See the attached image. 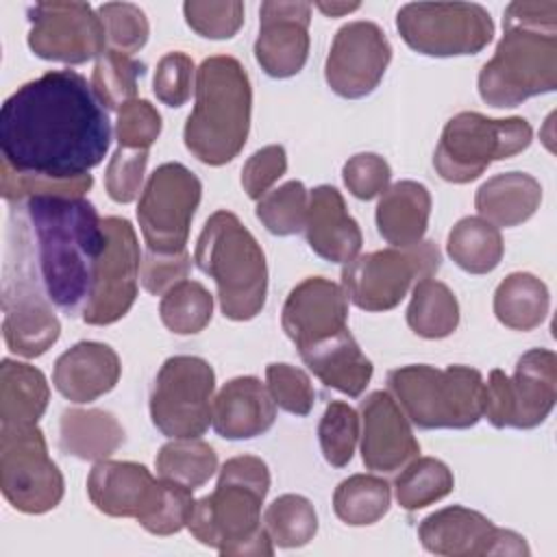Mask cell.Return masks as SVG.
I'll list each match as a JSON object with an SVG mask.
<instances>
[{
	"mask_svg": "<svg viewBox=\"0 0 557 557\" xmlns=\"http://www.w3.org/2000/svg\"><path fill=\"white\" fill-rule=\"evenodd\" d=\"M109 144L107 109L76 70H50L20 85L0 109L2 161L20 174L85 176Z\"/></svg>",
	"mask_w": 557,
	"mask_h": 557,
	"instance_id": "obj_1",
	"label": "cell"
},
{
	"mask_svg": "<svg viewBox=\"0 0 557 557\" xmlns=\"http://www.w3.org/2000/svg\"><path fill=\"white\" fill-rule=\"evenodd\" d=\"M11 205L4 263L30 274L67 315L83 311L109 242L96 207L67 196H30Z\"/></svg>",
	"mask_w": 557,
	"mask_h": 557,
	"instance_id": "obj_2",
	"label": "cell"
},
{
	"mask_svg": "<svg viewBox=\"0 0 557 557\" xmlns=\"http://www.w3.org/2000/svg\"><path fill=\"white\" fill-rule=\"evenodd\" d=\"M270 470L261 457L237 455L222 463L218 485L191 507L187 529L202 546L226 557H270L274 542L261 522Z\"/></svg>",
	"mask_w": 557,
	"mask_h": 557,
	"instance_id": "obj_3",
	"label": "cell"
},
{
	"mask_svg": "<svg viewBox=\"0 0 557 557\" xmlns=\"http://www.w3.org/2000/svg\"><path fill=\"white\" fill-rule=\"evenodd\" d=\"M194 94L196 104L183 128L185 148L207 165H226L244 150L250 133L248 72L235 57H207L196 70Z\"/></svg>",
	"mask_w": 557,
	"mask_h": 557,
	"instance_id": "obj_4",
	"label": "cell"
},
{
	"mask_svg": "<svg viewBox=\"0 0 557 557\" xmlns=\"http://www.w3.org/2000/svg\"><path fill=\"white\" fill-rule=\"evenodd\" d=\"M194 261L213 278L224 318L246 322L261 313L268 296L265 255L235 213L220 209L209 215L198 235Z\"/></svg>",
	"mask_w": 557,
	"mask_h": 557,
	"instance_id": "obj_5",
	"label": "cell"
},
{
	"mask_svg": "<svg viewBox=\"0 0 557 557\" xmlns=\"http://www.w3.org/2000/svg\"><path fill=\"white\" fill-rule=\"evenodd\" d=\"M387 385L418 429H470L483 418L485 381L476 368L411 363L392 370Z\"/></svg>",
	"mask_w": 557,
	"mask_h": 557,
	"instance_id": "obj_6",
	"label": "cell"
},
{
	"mask_svg": "<svg viewBox=\"0 0 557 557\" xmlns=\"http://www.w3.org/2000/svg\"><path fill=\"white\" fill-rule=\"evenodd\" d=\"M479 96L494 109L550 94L557 87V33L509 26L479 72Z\"/></svg>",
	"mask_w": 557,
	"mask_h": 557,
	"instance_id": "obj_7",
	"label": "cell"
},
{
	"mask_svg": "<svg viewBox=\"0 0 557 557\" xmlns=\"http://www.w3.org/2000/svg\"><path fill=\"white\" fill-rule=\"evenodd\" d=\"M533 128L524 117H487L476 111L453 115L440 137L433 165L448 183H470L494 161L509 159L529 148Z\"/></svg>",
	"mask_w": 557,
	"mask_h": 557,
	"instance_id": "obj_8",
	"label": "cell"
},
{
	"mask_svg": "<svg viewBox=\"0 0 557 557\" xmlns=\"http://www.w3.org/2000/svg\"><path fill=\"white\" fill-rule=\"evenodd\" d=\"M557 400V355L548 348H531L518 361L511 376L494 368L483 387V416L496 429H535L553 411Z\"/></svg>",
	"mask_w": 557,
	"mask_h": 557,
	"instance_id": "obj_9",
	"label": "cell"
},
{
	"mask_svg": "<svg viewBox=\"0 0 557 557\" xmlns=\"http://www.w3.org/2000/svg\"><path fill=\"white\" fill-rule=\"evenodd\" d=\"M442 257L433 242L422 239L409 248H383L357 255L342 270L348 300L363 311H389L422 278L440 270Z\"/></svg>",
	"mask_w": 557,
	"mask_h": 557,
	"instance_id": "obj_10",
	"label": "cell"
},
{
	"mask_svg": "<svg viewBox=\"0 0 557 557\" xmlns=\"http://www.w3.org/2000/svg\"><path fill=\"white\" fill-rule=\"evenodd\" d=\"M396 28L424 57L479 54L494 37V20L476 2H407L396 13Z\"/></svg>",
	"mask_w": 557,
	"mask_h": 557,
	"instance_id": "obj_11",
	"label": "cell"
},
{
	"mask_svg": "<svg viewBox=\"0 0 557 557\" xmlns=\"http://www.w3.org/2000/svg\"><path fill=\"white\" fill-rule=\"evenodd\" d=\"M0 490L22 513L39 516L61 503L65 481L37 424H0Z\"/></svg>",
	"mask_w": 557,
	"mask_h": 557,
	"instance_id": "obj_12",
	"label": "cell"
},
{
	"mask_svg": "<svg viewBox=\"0 0 557 557\" xmlns=\"http://www.w3.org/2000/svg\"><path fill=\"white\" fill-rule=\"evenodd\" d=\"M215 372L194 355H174L163 361L150 392L152 424L170 440L200 437L211 424Z\"/></svg>",
	"mask_w": 557,
	"mask_h": 557,
	"instance_id": "obj_13",
	"label": "cell"
},
{
	"mask_svg": "<svg viewBox=\"0 0 557 557\" xmlns=\"http://www.w3.org/2000/svg\"><path fill=\"white\" fill-rule=\"evenodd\" d=\"M200 198L202 183L189 168L176 161L161 163L148 176L137 202V222L148 250H185Z\"/></svg>",
	"mask_w": 557,
	"mask_h": 557,
	"instance_id": "obj_14",
	"label": "cell"
},
{
	"mask_svg": "<svg viewBox=\"0 0 557 557\" xmlns=\"http://www.w3.org/2000/svg\"><path fill=\"white\" fill-rule=\"evenodd\" d=\"M102 224L109 242L81 311L83 322L91 326L113 324L131 311L137 298L141 270V250L133 224L117 215L104 218Z\"/></svg>",
	"mask_w": 557,
	"mask_h": 557,
	"instance_id": "obj_15",
	"label": "cell"
},
{
	"mask_svg": "<svg viewBox=\"0 0 557 557\" xmlns=\"http://www.w3.org/2000/svg\"><path fill=\"white\" fill-rule=\"evenodd\" d=\"M28 48L46 61L78 65L107 50L104 26L87 2H37L28 9Z\"/></svg>",
	"mask_w": 557,
	"mask_h": 557,
	"instance_id": "obj_16",
	"label": "cell"
},
{
	"mask_svg": "<svg viewBox=\"0 0 557 557\" xmlns=\"http://www.w3.org/2000/svg\"><path fill=\"white\" fill-rule=\"evenodd\" d=\"M389 61L392 44L383 28L370 20H355L335 33L324 63V81L339 98H366L383 81Z\"/></svg>",
	"mask_w": 557,
	"mask_h": 557,
	"instance_id": "obj_17",
	"label": "cell"
},
{
	"mask_svg": "<svg viewBox=\"0 0 557 557\" xmlns=\"http://www.w3.org/2000/svg\"><path fill=\"white\" fill-rule=\"evenodd\" d=\"M418 537L429 553L444 557L531 555L529 544L520 533L500 529L481 511L461 505H450L429 513L418 527Z\"/></svg>",
	"mask_w": 557,
	"mask_h": 557,
	"instance_id": "obj_18",
	"label": "cell"
},
{
	"mask_svg": "<svg viewBox=\"0 0 557 557\" xmlns=\"http://www.w3.org/2000/svg\"><path fill=\"white\" fill-rule=\"evenodd\" d=\"M2 309L7 348L20 357L44 355L61 335V322L44 289L30 274L11 263H4Z\"/></svg>",
	"mask_w": 557,
	"mask_h": 557,
	"instance_id": "obj_19",
	"label": "cell"
},
{
	"mask_svg": "<svg viewBox=\"0 0 557 557\" xmlns=\"http://www.w3.org/2000/svg\"><path fill=\"white\" fill-rule=\"evenodd\" d=\"M309 2L268 0L259 9L255 59L272 78L296 76L309 57Z\"/></svg>",
	"mask_w": 557,
	"mask_h": 557,
	"instance_id": "obj_20",
	"label": "cell"
},
{
	"mask_svg": "<svg viewBox=\"0 0 557 557\" xmlns=\"http://www.w3.org/2000/svg\"><path fill=\"white\" fill-rule=\"evenodd\" d=\"M361 461L368 470L392 474L418 457L420 444L411 422L389 392H372L361 400Z\"/></svg>",
	"mask_w": 557,
	"mask_h": 557,
	"instance_id": "obj_21",
	"label": "cell"
},
{
	"mask_svg": "<svg viewBox=\"0 0 557 557\" xmlns=\"http://www.w3.org/2000/svg\"><path fill=\"white\" fill-rule=\"evenodd\" d=\"M346 322L348 296L324 276H309L292 287L281 311V326L298 350L348 329Z\"/></svg>",
	"mask_w": 557,
	"mask_h": 557,
	"instance_id": "obj_22",
	"label": "cell"
},
{
	"mask_svg": "<svg viewBox=\"0 0 557 557\" xmlns=\"http://www.w3.org/2000/svg\"><path fill=\"white\" fill-rule=\"evenodd\" d=\"M305 237L309 248L331 263L346 265L359 255L363 235L337 187L318 185L309 189Z\"/></svg>",
	"mask_w": 557,
	"mask_h": 557,
	"instance_id": "obj_23",
	"label": "cell"
},
{
	"mask_svg": "<svg viewBox=\"0 0 557 557\" xmlns=\"http://www.w3.org/2000/svg\"><path fill=\"white\" fill-rule=\"evenodd\" d=\"M122 374L117 352L102 342L83 339L54 361L52 383L70 403L85 405L109 394Z\"/></svg>",
	"mask_w": 557,
	"mask_h": 557,
	"instance_id": "obj_24",
	"label": "cell"
},
{
	"mask_svg": "<svg viewBox=\"0 0 557 557\" xmlns=\"http://www.w3.org/2000/svg\"><path fill=\"white\" fill-rule=\"evenodd\" d=\"M276 405L257 376H235L213 398L211 424L224 440H252L272 429Z\"/></svg>",
	"mask_w": 557,
	"mask_h": 557,
	"instance_id": "obj_25",
	"label": "cell"
},
{
	"mask_svg": "<svg viewBox=\"0 0 557 557\" xmlns=\"http://www.w3.org/2000/svg\"><path fill=\"white\" fill-rule=\"evenodd\" d=\"M159 479L135 461H96L87 476L91 505L111 518H139L157 492Z\"/></svg>",
	"mask_w": 557,
	"mask_h": 557,
	"instance_id": "obj_26",
	"label": "cell"
},
{
	"mask_svg": "<svg viewBox=\"0 0 557 557\" xmlns=\"http://www.w3.org/2000/svg\"><path fill=\"white\" fill-rule=\"evenodd\" d=\"M298 352L313 376H318L326 387H333L350 398L361 396L374 374L372 361L363 355L348 329Z\"/></svg>",
	"mask_w": 557,
	"mask_h": 557,
	"instance_id": "obj_27",
	"label": "cell"
},
{
	"mask_svg": "<svg viewBox=\"0 0 557 557\" xmlns=\"http://www.w3.org/2000/svg\"><path fill=\"white\" fill-rule=\"evenodd\" d=\"M379 235L396 246L409 248L424 239L431 218V194L418 181H398L389 185L376 205Z\"/></svg>",
	"mask_w": 557,
	"mask_h": 557,
	"instance_id": "obj_28",
	"label": "cell"
},
{
	"mask_svg": "<svg viewBox=\"0 0 557 557\" xmlns=\"http://www.w3.org/2000/svg\"><path fill=\"white\" fill-rule=\"evenodd\" d=\"M542 202V185L527 172H500L487 178L474 194L479 218L496 228H513L535 215Z\"/></svg>",
	"mask_w": 557,
	"mask_h": 557,
	"instance_id": "obj_29",
	"label": "cell"
},
{
	"mask_svg": "<svg viewBox=\"0 0 557 557\" xmlns=\"http://www.w3.org/2000/svg\"><path fill=\"white\" fill-rule=\"evenodd\" d=\"M126 440L120 420L104 409H65L59 420V448L83 461L109 459Z\"/></svg>",
	"mask_w": 557,
	"mask_h": 557,
	"instance_id": "obj_30",
	"label": "cell"
},
{
	"mask_svg": "<svg viewBox=\"0 0 557 557\" xmlns=\"http://www.w3.org/2000/svg\"><path fill=\"white\" fill-rule=\"evenodd\" d=\"M50 387L44 372L30 363L2 359L0 363V424H37L46 413Z\"/></svg>",
	"mask_w": 557,
	"mask_h": 557,
	"instance_id": "obj_31",
	"label": "cell"
},
{
	"mask_svg": "<svg viewBox=\"0 0 557 557\" xmlns=\"http://www.w3.org/2000/svg\"><path fill=\"white\" fill-rule=\"evenodd\" d=\"M494 315L511 331L537 329L550 309V294L542 278L531 272L507 274L494 292Z\"/></svg>",
	"mask_w": 557,
	"mask_h": 557,
	"instance_id": "obj_32",
	"label": "cell"
},
{
	"mask_svg": "<svg viewBox=\"0 0 557 557\" xmlns=\"http://www.w3.org/2000/svg\"><path fill=\"white\" fill-rule=\"evenodd\" d=\"M446 252L463 272L487 274L498 268L505 244L494 224L479 215H466L450 228Z\"/></svg>",
	"mask_w": 557,
	"mask_h": 557,
	"instance_id": "obj_33",
	"label": "cell"
},
{
	"mask_svg": "<svg viewBox=\"0 0 557 557\" xmlns=\"http://www.w3.org/2000/svg\"><path fill=\"white\" fill-rule=\"evenodd\" d=\"M409 329L424 339H444L459 326V302L453 289L435 278H422L413 285L407 307Z\"/></svg>",
	"mask_w": 557,
	"mask_h": 557,
	"instance_id": "obj_34",
	"label": "cell"
},
{
	"mask_svg": "<svg viewBox=\"0 0 557 557\" xmlns=\"http://www.w3.org/2000/svg\"><path fill=\"white\" fill-rule=\"evenodd\" d=\"M159 479L174 481L187 490L202 487L218 470V453L198 437H174L154 457Z\"/></svg>",
	"mask_w": 557,
	"mask_h": 557,
	"instance_id": "obj_35",
	"label": "cell"
},
{
	"mask_svg": "<svg viewBox=\"0 0 557 557\" xmlns=\"http://www.w3.org/2000/svg\"><path fill=\"white\" fill-rule=\"evenodd\" d=\"M392 505V487L376 474H352L333 492L335 516L350 527H370L379 522Z\"/></svg>",
	"mask_w": 557,
	"mask_h": 557,
	"instance_id": "obj_36",
	"label": "cell"
},
{
	"mask_svg": "<svg viewBox=\"0 0 557 557\" xmlns=\"http://www.w3.org/2000/svg\"><path fill=\"white\" fill-rule=\"evenodd\" d=\"M453 487V470L442 459L435 457L411 459L405 468H400V474L394 481L396 503L405 511L424 509L448 496Z\"/></svg>",
	"mask_w": 557,
	"mask_h": 557,
	"instance_id": "obj_37",
	"label": "cell"
},
{
	"mask_svg": "<svg viewBox=\"0 0 557 557\" xmlns=\"http://www.w3.org/2000/svg\"><path fill=\"white\" fill-rule=\"evenodd\" d=\"M211 315L213 296L200 281H178L161 296L159 302V318L174 335L200 333L211 322Z\"/></svg>",
	"mask_w": 557,
	"mask_h": 557,
	"instance_id": "obj_38",
	"label": "cell"
},
{
	"mask_svg": "<svg viewBox=\"0 0 557 557\" xmlns=\"http://www.w3.org/2000/svg\"><path fill=\"white\" fill-rule=\"evenodd\" d=\"M263 529L278 548L307 546L318 533L313 503L300 494H283L263 511Z\"/></svg>",
	"mask_w": 557,
	"mask_h": 557,
	"instance_id": "obj_39",
	"label": "cell"
},
{
	"mask_svg": "<svg viewBox=\"0 0 557 557\" xmlns=\"http://www.w3.org/2000/svg\"><path fill=\"white\" fill-rule=\"evenodd\" d=\"M146 67L131 54L115 50H104L91 72V89L104 109L120 111L124 104L135 100L137 81L144 76Z\"/></svg>",
	"mask_w": 557,
	"mask_h": 557,
	"instance_id": "obj_40",
	"label": "cell"
},
{
	"mask_svg": "<svg viewBox=\"0 0 557 557\" xmlns=\"http://www.w3.org/2000/svg\"><path fill=\"white\" fill-rule=\"evenodd\" d=\"M307 205L309 189L300 181L292 178L259 198L255 215L272 235L287 237L305 231Z\"/></svg>",
	"mask_w": 557,
	"mask_h": 557,
	"instance_id": "obj_41",
	"label": "cell"
},
{
	"mask_svg": "<svg viewBox=\"0 0 557 557\" xmlns=\"http://www.w3.org/2000/svg\"><path fill=\"white\" fill-rule=\"evenodd\" d=\"M359 431V413L344 400H331L318 424L320 450L326 463H331L333 468L348 466L355 455Z\"/></svg>",
	"mask_w": 557,
	"mask_h": 557,
	"instance_id": "obj_42",
	"label": "cell"
},
{
	"mask_svg": "<svg viewBox=\"0 0 557 557\" xmlns=\"http://www.w3.org/2000/svg\"><path fill=\"white\" fill-rule=\"evenodd\" d=\"M194 503L191 490L174 481L159 479L157 492L137 522L152 535H174L187 527Z\"/></svg>",
	"mask_w": 557,
	"mask_h": 557,
	"instance_id": "obj_43",
	"label": "cell"
},
{
	"mask_svg": "<svg viewBox=\"0 0 557 557\" xmlns=\"http://www.w3.org/2000/svg\"><path fill=\"white\" fill-rule=\"evenodd\" d=\"M98 17L104 26L107 50L122 54L139 52L150 35L146 13L133 2H104L98 7Z\"/></svg>",
	"mask_w": 557,
	"mask_h": 557,
	"instance_id": "obj_44",
	"label": "cell"
},
{
	"mask_svg": "<svg viewBox=\"0 0 557 557\" xmlns=\"http://www.w3.org/2000/svg\"><path fill=\"white\" fill-rule=\"evenodd\" d=\"M187 26L207 39H231L244 24L239 0H187L183 2Z\"/></svg>",
	"mask_w": 557,
	"mask_h": 557,
	"instance_id": "obj_45",
	"label": "cell"
},
{
	"mask_svg": "<svg viewBox=\"0 0 557 557\" xmlns=\"http://www.w3.org/2000/svg\"><path fill=\"white\" fill-rule=\"evenodd\" d=\"M2 181V198L7 202H20L30 196H67L83 198L91 185L94 176L85 174L78 178H48V176H28L9 168L4 161L0 165Z\"/></svg>",
	"mask_w": 557,
	"mask_h": 557,
	"instance_id": "obj_46",
	"label": "cell"
},
{
	"mask_svg": "<svg viewBox=\"0 0 557 557\" xmlns=\"http://www.w3.org/2000/svg\"><path fill=\"white\" fill-rule=\"evenodd\" d=\"M265 385L276 407L292 416H309L315 389L309 374L292 363H268Z\"/></svg>",
	"mask_w": 557,
	"mask_h": 557,
	"instance_id": "obj_47",
	"label": "cell"
},
{
	"mask_svg": "<svg viewBox=\"0 0 557 557\" xmlns=\"http://www.w3.org/2000/svg\"><path fill=\"white\" fill-rule=\"evenodd\" d=\"M148 150L144 148H122L113 152L104 172V187L113 202H133L144 185V174L148 165Z\"/></svg>",
	"mask_w": 557,
	"mask_h": 557,
	"instance_id": "obj_48",
	"label": "cell"
},
{
	"mask_svg": "<svg viewBox=\"0 0 557 557\" xmlns=\"http://www.w3.org/2000/svg\"><path fill=\"white\" fill-rule=\"evenodd\" d=\"M194 83H196V67L189 54L181 50H172L159 59L154 78H152V91L157 100L178 109L189 100Z\"/></svg>",
	"mask_w": 557,
	"mask_h": 557,
	"instance_id": "obj_49",
	"label": "cell"
},
{
	"mask_svg": "<svg viewBox=\"0 0 557 557\" xmlns=\"http://www.w3.org/2000/svg\"><path fill=\"white\" fill-rule=\"evenodd\" d=\"M161 113L144 98H135L117 111L115 137L122 148L148 150L161 135Z\"/></svg>",
	"mask_w": 557,
	"mask_h": 557,
	"instance_id": "obj_50",
	"label": "cell"
},
{
	"mask_svg": "<svg viewBox=\"0 0 557 557\" xmlns=\"http://www.w3.org/2000/svg\"><path fill=\"white\" fill-rule=\"evenodd\" d=\"M342 178L346 189L359 200H372L381 196L389 187L392 168L376 152H359L352 154L344 168Z\"/></svg>",
	"mask_w": 557,
	"mask_h": 557,
	"instance_id": "obj_51",
	"label": "cell"
},
{
	"mask_svg": "<svg viewBox=\"0 0 557 557\" xmlns=\"http://www.w3.org/2000/svg\"><path fill=\"white\" fill-rule=\"evenodd\" d=\"M287 172V152L281 144L255 150L242 168V187L248 198H263L272 185Z\"/></svg>",
	"mask_w": 557,
	"mask_h": 557,
	"instance_id": "obj_52",
	"label": "cell"
},
{
	"mask_svg": "<svg viewBox=\"0 0 557 557\" xmlns=\"http://www.w3.org/2000/svg\"><path fill=\"white\" fill-rule=\"evenodd\" d=\"M191 268V255L185 250L181 252H152L148 250L141 259L139 281L144 289L152 296H163L172 285L187 278Z\"/></svg>",
	"mask_w": 557,
	"mask_h": 557,
	"instance_id": "obj_53",
	"label": "cell"
},
{
	"mask_svg": "<svg viewBox=\"0 0 557 557\" xmlns=\"http://www.w3.org/2000/svg\"><path fill=\"white\" fill-rule=\"evenodd\" d=\"M524 26L557 33V2L555 0H513L505 9L503 28Z\"/></svg>",
	"mask_w": 557,
	"mask_h": 557,
	"instance_id": "obj_54",
	"label": "cell"
},
{
	"mask_svg": "<svg viewBox=\"0 0 557 557\" xmlns=\"http://www.w3.org/2000/svg\"><path fill=\"white\" fill-rule=\"evenodd\" d=\"M311 7H315L326 17H342V15L357 11L361 7V2H315Z\"/></svg>",
	"mask_w": 557,
	"mask_h": 557,
	"instance_id": "obj_55",
	"label": "cell"
}]
</instances>
